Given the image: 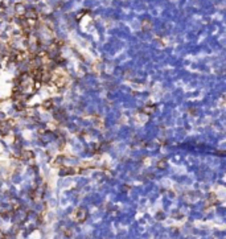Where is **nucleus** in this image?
Listing matches in <instances>:
<instances>
[{"label":"nucleus","instance_id":"6","mask_svg":"<svg viewBox=\"0 0 226 239\" xmlns=\"http://www.w3.org/2000/svg\"><path fill=\"white\" fill-rule=\"evenodd\" d=\"M43 106H44V107H45V109H50V107H52V106H53V102H52V101H48V102H44V103H43Z\"/></svg>","mask_w":226,"mask_h":239},{"label":"nucleus","instance_id":"1","mask_svg":"<svg viewBox=\"0 0 226 239\" xmlns=\"http://www.w3.org/2000/svg\"><path fill=\"white\" fill-rule=\"evenodd\" d=\"M50 79H52V82L57 86V87H64V86L66 85V78H65L64 75H61V74L52 75Z\"/></svg>","mask_w":226,"mask_h":239},{"label":"nucleus","instance_id":"2","mask_svg":"<svg viewBox=\"0 0 226 239\" xmlns=\"http://www.w3.org/2000/svg\"><path fill=\"white\" fill-rule=\"evenodd\" d=\"M75 214H77L75 219H77L78 222H83V221L86 219V217H87V211H86V209H83V207H78Z\"/></svg>","mask_w":226,"mask_h":239},{"label":"nucleus","instance_id":"5","mask_svg":"<svg viewBox=\"0 0 226 239\" xmlns=\"http://www.w3.org/2000/svg\"><path fill=\"white\" fill-rule=\"evenodd\" d=\"M75 169L74 168H64V169H61V174L62 176H66V174H74Z\"/></svg>","mask_w":226,"mask_h":239},{"label":"nucleus","instance_id":"7","mask_svg":"<svg viewBox=\"0 0 226 239\" xmlns=\"http://www.w3.org/2000/svg\"><path fill=\"white\" fill-rule=\"evenodd\" d=\"M16 109L19 110V111H21L23 109H25V104H23V103H16Z\"/></svg>","mask_w":226,"mask_h":239},{"label":"nucleus","instance_id":"4","mask_svg":"<svg viewBox=\"0 0 226 239\" xmlns=\"http://www.w3.org/2000/svg\"><path fill=\"white\" fill-rule=\"evenodd\" d=\"M141 28H143L144 30H149L152 28V23L149 21V20H147V19L143 20V21H141Z\"/></svg>","mask_w":226,"mask_h":239},{"label":"nucleus","instance_id":"3","mask_svg":"<svg viewBox=\"0 0 226 239\" xmlns=\"http://www.w3.org/2000/svg\"><path fill=\"white\" fill-rule=\"evenodd\" d=\"M25 12H27V9H25L24 4L19 3V4H16V6H15V13H16L17 17H20V19H21V17H24Z\"/></svg>","mask_w":226,"mask_h":239}]
</instances>
